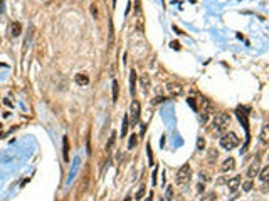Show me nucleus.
Segmentation results:
<instances>
[{"label":"nucleus","instance_id":"1","mask_svg":"<svg viewBox=\"0 0 269 201\" xmlns=\"http://www.w3.org/2000/svg\"><path fill=\"white\" fill-rule=\"evenodd\" d=\"M221 146L226 151H231V149H234V148H237L239 146V138H237V134L236 132H232V131H227V132H224L222 134V138H221Z\"/></svg>","mask_w":269,"mask_h":201},{"label":"nucleus","instance_id":"2","mask_svg":"<svg viewBox=\"0 0 269 201\" xmlns=\"http://www.w3.org/2000/svg\"><path fill=\"white\" fill-rule=\"evenodd\" d=\"M231 126V116L229 114H217L214 117V131L215 132H222L226 131V127Z\"/></svg>","mask_w":269,"mask_h":201},{"label":"nucleus","instance_id":"3","mask_svg":"<svg viewBox=\"0 0 269 201\" xmlns=\"http://www.w3.org/2000/svg\"><path fill=\"white\" fill-rule=\"evenodd\" d=\"M140 102L138 101H133L131 102V106H130V117H131V126H135V124H138V121H140Z\"/></svg>","mask_w":269,"mask_h":201},{"label":"nucleus","instance_id":"4","mask_svg":"<svg viewBox=\"0 0 269 201\" xmlns=\"http://www.w3.org/2000/svg\"><path fill=\"white\" fill-rule=\"evenodd\" d=\"M190 179V166L183 164L177 173V184H185Z\"/></svg>","mask_w":269,"mask_h":201},{"label":"nucleus","instance_id":"5","mask_svg":"<svg viewBox=\"0 0 269 201\" xmlns=\"http://www.w3.org/2000/svg\"><path fill=\"white\" fill-rule=\"evenodd\" d=\"M167 91L170 92V96H180V94H182V86H180L178 84V82H168V84H167Z\"/></svg>","mask_w":269,"mask_h":201},{"label":"nucleus","instance_id":"6","mask_svg":"<svg viewBox=\"0 0 269 201\" xmlns=\"http://www.w3.org/2000/svg\"><path fill=\"white\" fill-rule=\"evenodd\" d=\"M232 169H236V159H234V158H227L222 163L221 171H222V173H227V171H232Z\"/></svg>","mask_w":269,"mask_h":201},{"label":"nucleus","instance_id":"7","mask_svg":"<svg viewBox=\"0 0 269 201\" xmlns=\"http://www.w3.org/2000/svg\"><path fill=\"white\" fill-rule=\"evenodd\" d=\"M257 174H259V161H254L247 169V176L249 178H254V176H257Z\"/></svg>","mask_w":269,"mask_h":201},{"label":"nucleus","instance_id":"8","mask_svg":"<svg viewBox=\"0 0 269 201\" xmlns=\"http://www.w3.org/2000/svg\"><path fill=\"white\" fill-rule=\"evenodd\" d=\"M150 84H151V82H150V76L148 74H141V77H140V86L143 87L145 92L150 89Z\"/></svg>","mask_w":269,"mask_h":201},{"label":"nucleus","instance_id":"9","mask_svg":"<svg viewBox=\"0 0 269 201\" xmlns=\"http://www.w3.org/2000/svg\"><path fill=\"white\" fill-rule=\"evenodd\" d=\"M74 81H76V84H79V86H87L89 84V77H87L86 74H76Z\"/></svg>","mask_w":269,"mask_h":201},{"label":"nucleus","instance_id":"10","mask_svg":"<svg viewBox=\"0 0 269 201\" xmlns=\"http://www.w3.org/2000/svg\"><path fill=\"white\" fill-rule=\"evenodd\" d=\"M135 82H136V72L131 71L130 72V94L135 96Z\"/></svg>","mask_w":269,"mask_h":201},{"label":"nucleus","instance_id":"11","mask_svg":"<svg viewBox=\"0 0 269 201\" xmlns=\"http://www.w3.org/2000/svg\"><path fill=\"white\" fill-rule=\"evenodd\" d=\"M239 184H241V178H239V176H236V178H232V179H229V183H227V186H229V189H231V191L237 189Z\"/></svg>","mask_w":269,"mask_h":201},{"label":"nucleus","instance_id":"12","mask_svg":"<svg viewBox=\"0 0 269 201\" xmlns=\"http://www.w3.org/2000/svg\"><path fill=\"white\" fill-rule=\"evenodd\" d=\"M22 34V25H20V22H14L12 24V35L14 37H19Z\"/></svg>","mask_w":269,"mask_h":201},{"label":"nucleus","instance_id":"13","mask_svg":"<svg viewBox=\"0 0 269 201\" xmlns=\"http://www.w3.org/2000/svg\"><path fill=\"white\" fill-rule=\"evenodd\" d=\"M259 178H261L262 183H266L267 178H269V166H264V168L259 171Z\"/></svg>","mask_w":269,"mask_h":201},{"label":"nucleus","instance_id":"14","mask_svg":"<svg viewBox=\"0 0 269 201\" xmlns=\"http://www.w3.org/2000/svg\"><path fill=\"white\" fill-rule=\"evenodd\" d=\"M259 138H261L262 143H267V141H269V126H264V127H262L261 136H259Z\"/></svg>","mask_w":269,"mask_h":201},{"label":"nucleus","instance_id":"15","mask_svg":"<svg viewBox=\"0 0 269 201\" xmlns=\"http://www.w3.org/2000/svg\"><path fill=\"white\" fill-rule=\"evenodd\" d=\"M62 141H64V148H62V153H64V161H67V158H69V143H67V136H64Z\"/></svg>","mask_w":269,"mask_h":201},{"label":"nucleus","instance_id":"16","mask_svg":"<svg viewBox=\"0 0 269 201\" xmlns=\"http://www.w3.org/2000/svg\"><path fill=\"white\" fill-rule=\"evenodd\" d=\"M136 143H138V136L133 132V134L130 136V141H128V149H133L135 146H136Z\"/></svg>","mask_w":269,"mask_h":201},{"label":"nucleus","instance_id":"17","mask_svg":"<svg viewBox=\"0 0 269 201\" xmlns=\"http://www.w3.org/2000/svg\"><path fill=\"white\" fill-rule=\"evenodd\" d=\"M118 92H120V84L118 81H113V101H118Z\"/></svg>","mask_w":269,"mask_h":201},{"label":"nucleus","instance_id":"18","mask_svg":"<svg viewBox=\"0 0 269 201\" xmlns=\"http://www.w3.org/2000/svg\"><path fill=\"white\" fill-rule=\"evenodd\" d=\"M128 132V116L123 117V126H121V136H126Z\"/></svg>","mask_w":269,"mask_h":201},{"label":"nucleus","instance_id":"19","mask_svg":"<svg viewBox=\"0 0 269 201\" xmlns=\"http://www.w3.org/2000/svg\"><path fill=\"white\" fill-rule=\"evenodd\" d=\"M215 199H217L215 193H205V194L202 196V199H200V201H215Z\"/></svg>","mask_w":269,"mask_h":201},{"label":"nucleus","instance_id":"20","mask_svg":"<svg viewBox=\"0 0 269 201\" xmlns=\"http://www.w3.org/2000/svg\"><path fill=\"white\" fill-rule=\"evenodd\" d=\"M217 156H219L217 149H210L209 151V163H214V161L217 159Z\"/></svg>","mask_w":269,"mask_h":201},{"label":"nucleus","instance_id":"21","mask_svg":"<svg viewBox=\"0 0 269 201\" xmlns=\"http://www.w3.org/2000/svg\"><path fill=\"white\" fill-rule=\"evenodd\" d=\"M252 186H254V181L249 179V181H246V183L242 184V189H244V191H251V189H252Z\"/></svg>","mask_w":269,"mask_h":201},{"label":"nucleus","instance_id":"22","mask_svg":"<svg viewBox=\"0 0 269 201\" xmlns=\"http://www.w3.org/2000/svg\"><path fill=\"white\" fill-rule=\"evenodd\" d=\"M146 154H148V163L153 164V156H151V146L146 144Z\"/></svg>","mask_w":269,"mask_h":201},{"label":"nucleus","instance_id":"23","mask_svg":"<svg viewBox=\"0 0 269 201\" xmlns=\"http://www.w3.org/2000/svg\"><path fill=\"white\" fill-rule=\"evenodd\" d=\"M145 196V186H141V188L138 189V193L135 194V199H141Z\"/></svg>","mask_w":269,"mask_h":201},{"label":"nucleus","instance_id":"24","mask_svg":"<svg viewBox=\"0 0 269 201\" xmlns=\"http://www.w3.org/2000/svg\"><path fill=\"white\" fill-rule=\"evenodd\" d=\"M115 138H116V132H111V139H109V143L106 144V149H111V148H113V144H115Z\"/></svg>","mask_w":269,"mask_h":201},{"label":"nucleus","instance_id":"25","mask_svg":"<svg viewBox=\"0 0 269 201\" xmlns=\"http://www.w3.org/2000/svg\"><path fill=\"white\" fill-rule=\"evenodd\" d=\"M187 102H188V106L192 107L193 111H197V104H195V99H193V97H188V99H187Z\"/></svg>","mask_w":269,"mask_h":201},{"label":"nucleus","instance_id":"26","mask_svg":"<svg viewBox=\"0 0 269 201\" xmlns=\"http://www.w3.org/2000/svg\"><path fill=\"white\" fill-rule=\"evenodd\" d=\"M165 101H167V97H163V96H161V97H160V96H156L151 102H153V104H160V102H165Z\"/></svg>","mask_w":269,"mask_h":201},{"label":"nucleus","instance_id":"27","mask_svg":"<svg viewBox=\"0 0 269 201\" xmlns=\"http://www.w3.org/2000/svg\"><path fill=\"white\" fill-rule=\"evenodd\" d=\"M156 173H158V169L155 168V169H153V173H151V184H153V186L156 184Z\"/></svg>","mask_w":269,"mask_h":201},{"label":"nucleus","instance_id":"28","mask_svg":"<svg viewBox=\"0 0 269 201\" xmlns=\"http://www.w3.org/2000/svg\"><path fill=\"white\" fill-rule=\"evenodd\" d=\"M204 146H205L204 138H199V139H197V148H199V149H204Z\"/></svg>","mask_w":269,"mask_h":201},{"label":"nucleus","instance_id":"29","mask_svg":"<svg viewBox=\"0 0 269 201\" xmlns=\"http://www.w3.org/2000/svg\"><path fill=\"white\" fill-rule=\"evenodd\" d=\"M165 201H172V188H167V194H165Z\"/></svg>","mask_w":269,"mask_h":201},{"label":"nucleus","instance_id":"30","mask_svg":"<svg viewBox=\"0 0 269 201\" xmlns=\"http://www.w3.org/2000/svg\"><path fill=\"white\" fill-rule=\"evenodd\" d=\"M170 47H172V49H175V50H180V44L178 42H172V44H170Z\"/></svg>","mask_w":269,"mask_h":201},{"label":"nucleus","instance_id":"31","mask_svg":"<svg viewBox=\"0 0 269 201\" xmlns=\"http://www.w3.org/2000/svg\"><path fill=\"white\" fill-rule=\"evenodd\" d=\"M91 12H92V15H98V12H96V7H94V5H91Z\"/></svg>","mask_w":269,"mask_h":201},{"label":"nucleus","instance_id":"32","mask_svg":"<svg viewBox=\"0 0 269 201\" xmlns=\"http://www.w3.org/2000/svg\"><path fill=\"white\" fill-rule=\"evenodd\" d=\"M0 13H3V0H0Z\"/></svg>","mask_w":269,"mask_h":201},{"label":"nucleus","instance_id":"33","mask_svg":"<svg viewBox=\"0 0 269 201\" xmlns=\"http://www.w3.org/2000/svg\"><path fill=\"white\" fill-rule=\"evenodd\" d=\"M145 131H146V126L143 124V126H141V136H143V134H145Z\"/></svg>","mask_w":269,"mask_h":201},{"label":"nucleus","instance_id":"34","mask_svg":"<svg viewBox=\"0 0 269 201\" xmlns=\"http://www.w3.org/2000/svg\"><path fill=\"white\" fill-rule=\"evenodd\" d=\"M3 102H5V106H8V107H10V106H12V102H10V101H8V99H5V101H3Z\"/></svg>","mask_w":269,"mask_h":201},{"label":"nucleus","instance_id":"35","mask_svg":"<svg viewBox=\"0 0 269 201\" xmlns=\"http://www.w3.org/2000/svg\"><path fill=\"white\" fill-rule=\"evenodd\" d=\"M0 129H2V124H0Z\"/></svg>","mask_w":269,"mask_h":201}]
</instances>
